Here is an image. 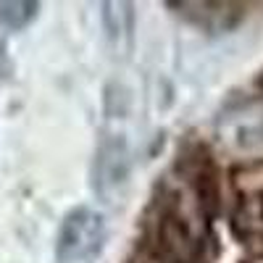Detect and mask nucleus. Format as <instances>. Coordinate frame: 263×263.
Returning <instances> with one entry per match:
<instances>
[{"instance_id":"nucleus-3","label":"nucleus","mask_w":263,"mask_h":263,"mask_svg":"<svg viewBox=\"0 0 263 263\" xmlns=\"http://www.w3.org/2000/svg\"><path fill=\"white\" fill-rule=\"evenodd\" d=\"M3 71H6V45L0 40V77H3Z\"/></svg>"},{"instance_id":"nucleus-1","label":"nucleus","mask_w":263,"mask_h":263,"mask_svg":"<svg viewBox=\"0 0 263 263\" xmlns=\"http://www.w3.org/2000/svg\"><path fill=\"white\" fill-rule=\"evenodd\" d=\"M105 218L95 208L77 205L63 216L58 239H55V255L61 263H87L92 260L105 245Z\"/></svg>"},{"instance_id":"nucleus-2","label":"nucleus","mask_w":263,"mask_h":263,"mask_svg":"<svg viewBox=\"0 0 263 263\" xmlns=\"http://www.w3.org/2000/svg\"><path fill=\"white\" fill-rule=\"evenodd\" d=\"M37 3H0V27L21 29L37 16Z\"/></svg>"}]
</instances>
